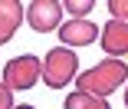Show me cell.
Masks as SVG:
<instances>
[{
	"mask_svg": "<svg viewBox=\"0 0 128 109\" xmlns=\"http://www.w3.org/2000/svg\"><path fill=\"white\" fill-rule=\"evenodd\" d=\"M125 109H128V93H125Z\"/></svg>",
	"mask_w": 128,
	"mask_h": 109,
	"instance_id": "4fadbf2b",
	"label": "cell"
},
{
	"mask_svg": "<svg viewBox=\"0 0 128 109\" xmlns=\"http://www.w3.org/2000/svg\"><path fill=\"white\" fill-rule=\"evenodd\" d=\"M26 23L33 26L36 33H49L62 26V4L59 0H33V4L23 10Z\"/></svg>",
	"mask_w": 128,
	"mask_h": 109,
	"instance_id": "277c9868",
	"label": "cell"
},
{
	"mask_svg": "<svg viewBox=\"0 0 128 109\" xmlns=\"http://www.w3.org/2000/svg\"><path fill=\"white\" fill-rule=\"evenodd\" d=\"M92 0H69L62 4V13H72V20H86V13H92Z\"/></svg>",
	"mask_w": 128,
	"mask_h": 109,
	"instance_id": "9c48e42d",
	"label": "cell"
},
{
	"mask_svg": "<svg viewBox=\"0 0 128 109\" xmlns=\"http://www.w3.org/2000/svg\"><path fill=\"white\" fill-rule=\"evenodd\" d=\"M102 50L108 53V60H118L128 53V23L122 20H108L105 26H102Z\"/></svg>",
	"mask_w": 128,
	"mask_h": 109,
	"instance_id": "8992f818",
	"label": "cell"
},
{
	"mask_svg": "<svg viewBox=\"0 0 128 109\" xmlns=\"http://www.w3.org/2000/svg\"><path fill=\"white\" fill-rule=\"evenodd\" d=\"M108 13H112V20L128 23V0H108Z\"/></svg>",
	"mask_w": 128,
	"mask_h": 109,
	"instance_id": "30bf717a",
	"label": "cell"
},
{
	"mask_svg": "<svg viewBox=\"0 0 128 109\" xmlns=\"http://www.w3.org/2000/svg\"><path fill=\"white\" fill-rule=\"evenodd\" d=\"M40 63H43V76L40 79L49 89H66L72 79L79 76V60H76V53L66 50V46H53Z\"/></svg>",
	"mask_w": 128,
	"mask_h": 109,
	"instance_id": "7a4b0ae2",
	"label": "cell"
},
{
	"mask_svg": "<svg viewBox=\"0 0 128 109\" xmlns=\"http://www.w3.org/2000/svg\"><path fill=\"white\" fill-rule=\"evenodd\" d=\"M13 109H36V106H13Z\"/></svg>",
	"mask_w": 128,
	"mask_h": 109,
	"instance_id": "7c38bea8",
	"label": "cell"
},
{
	"mask_svg": "<svg viewBox=\"0 0 128 109\" xmlns=\"http://www.w3.org/2000/svg\"><path fill=\"white\" fill-rule=\"evenodd\" d=\"M128 79V63L122 60H102L98 66L86 69L76 76V93H86L95 99H108V93H115Z\"/></svg>",
	"mask_w": 128,
	"mask_h": 109,
	"instance_id": "6da1fadb",
	"label": "cell"
},
{
	"mask_svg": "<svg viewBox=\"0 0 128 109\" xmlns=\"http://www.w3.org/2000/svg\"><path fill=\"white\" fill-rule=\"evenodd\" d=\"M43 76V63L33 56V53H23V56H13L7 66H4V83L10 93H23V89H33Z\"/></svg>",
	"mask_w": 128,
	"mask_h": 109,
	"instance_id": "3957f363",
	"label": "cell"
},
{
	"mask_svg": "<svg viewBox=\"0 0 128 109\" xmlns=\"http://www.w3.org/2000/svg\"><path fill=\"white\" fill-rule=\"evenodd\" d=\"M59 40H62V46L66 50H79V46H89V43H95L98 40V26L92 23V20H69V23H62L59 26Z\"/></svg>",
	"mask_w": 128,
	"mask_h": 109,
	"instance_id": "5b68a950",
	"label": "cell"
},
{
	"mask_svg": "<svg viewBox=\"0 0 128 109\" xmlns=\"http://www.w3.org/2000/svg\"><path fill=\"white\" fill-rule=\"evenodd\" d=\"M20 23H23V4L20 0H0V46L13 40Z\"/></svg>",
	"mask_w": 128,
	"mask_h": 109,
	"instance_id": "52a82bcc",
	"label": "cell"
},
{
	"mask_svg": "<svg viewBox=\"0 0 128 109\" xmlns=\"http://www.w3.org/2000/svg\"><path fill=\"white\" fill-rule=\"evenodd\" d=\"M0 109H13V93L0 83Z\"/></svg>",
	"mask_w": 128,
	"mask_h": 109,
	"instance_id": "8fae6325",
	"label": "cell"
},
{
	"mask_svg": "<svg viewBox=\"0 0 128 109\" xmlns=\"http://www.w3.org/2000/svg\"><path fill=\"white\" fill-rule=\"evenodd\" d=\"M62 109H112L108 99H95V96H86V93H69Z\"/></svg>",
	"mask_w": 128,
	"mask_h": 109,
	"instance_id": "ba28073f",
	"label": "cell"
}]
</instances>
